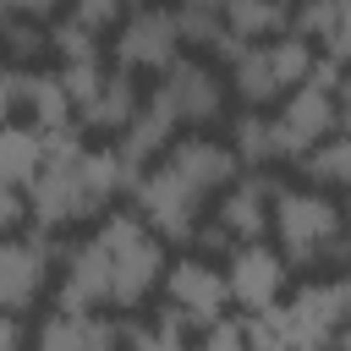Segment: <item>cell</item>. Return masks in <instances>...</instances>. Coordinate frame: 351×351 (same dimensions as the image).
<instances>
[{
  "label": "cell",
  "instance_id": "1",
  "mask_svg": "<svg viewBox=\"0 0 351 351\" xmlns=\"http://www.w3.org/2000/svg\"><path fill=\"white\" fill-rule=\"evenodd\" d=\"M269 236L291 269H340L346 263V214L324 186H274Z\"/></svg>",
  "mask_w": 351,
  "mask_h": 351
},
{
  "label": "cell",
  "instance_id": "2",
  "mask_svg": "<svg viewBox=\"0 0 351 351\" xmlns=\"http://www.w3.org/2000/svg\"><path fill=\"white\" fill-rule=\"evenodd\" d=\"M88 236L99 241V258H104L110 313H143V302L159 291V274H165V241L143 225L137 208H104Z\"/></svg>",
  "mask_w": 351,
  "mask_h": 351
},
{
  "label": "cell",
  "instance_id": "3",
  "mask_svg": "<svg viewBox=\"0 0 351 351\" xmlns=\"http://www.w3.org/2000/svg\"><path fill=\"white\" fill-rule=\"evenodd\" d=\"M274 186H280V176H269V170H236L214 197H208V208H203V225H197V247L203 252H230L236 241H258V236H269V197H274Z\"/></svg>",
  "mask_w": 351,
  "mask_h": 351
},
{
  "label": "cell",
  "instance_id": "4",
  "mask_svg": "<svg viewBox=\"0 0 351 351\" xmlns=\"http://www.w3.org/2000/svg\"><path fill=\"white\" fill-rule=\"evenodd\" d=\"M280 318H285V346H335L346 335L351 318V285L340 269H307L302 285H285L280 296Z\"/></svg>",
  "mask_w": 351,
  "mask_h": 351
},
{
  "label": "cell",
  "instance_id": "5",
  "mask_svg": "<svg viewBox=\"0 0 351 351\" xmlns=\"http://www.w3.org/2000/svg\"><path fill=\"white\" fill-rule=\"evenodd\" d=\"M274 104H280V110L269 115V126H274L280 159H296L302 148H313L318 137H329V132L346 126V88H324L318 77L285 88Z\"/></svg>",
  "mask_w": 351,
  "mask_h": 351
},
{
  "label": "cell",
  "instance_id": "6",
  "mask_svg": "<svg viewBox=\"0 0 351 351\" xmlns=\"http://www.w3.org/2000/svg\"><path fill=\"white\" fill-rule=\"evenodd\" d=\"M126 197H132V208L143 214V225L165 241V247H192V236H197V225H203V197L197 192H186L165 165H143L137 170V181L126 186Z\"/></svg>",
  "mask_w": 351,
  "mask_h": 351
},
{
  "label": "cell",
  "instance_id": "7",
  "mask_svg": "<svg viewBox=\"0 0 351 351\" xmlns=\"http://www.w3.org/2000/svg\"><path fill=\"white\" fill-rule=\"evenodd\" d=\"M115 66L121 71H165L186 44H181V27H176V11L170 5H159V0H148V5H126V16L115 22Z\"/></svg>",
  "mask_w": 351,
  "mask_h": 351
},
{
  "label": "cell",
  "instance_id": "8",
  "mask_svg": "<svg viewBox=\"0 0 351 351\" xmlns=\"http://www.w3.org/2000/svg\"><path fill=\"white\" fill-rule=\"evenodd\" d=\"M154 99L170 110V121H176V126H214V121H225L230 88H225V77H219L208 60L176 55V60L159 71Z\"/></svg>",
  "mask_w": 351,
  "mask_h": 351
},
{
  "label": "cell",
  "instance_id": "9",
  "mask_svg": "<svg viewBox=\"0 0 351 351\" xmlns=\"http://www.w3.org/2000/svg\"><path fill=\"white\" fill-rule=\"evenodd\" d=\"M291 285V263L280 258V247H269L263 236L258 241H236L225 252V291H230V307L236 313H258V307H274Z\"/></svg>",
  "mask_w": 351,
  "mask_h": 351
},
{
  "label": "cell",
  "instance_id": "10",
  "mask_svg": "<svg viewBox=\"0 0 351 351\" xmlns=\"http://www.w3.org/2000/svg\"><path fill=\"white\" fill-rule=\"evenodd\" d=\"M49 280H55V247H49L44 230L0 236V307L33 313L44 302V291H49Z\"/></svg>",
  "mask_w": 351,
  "mask_h": 351
},
{
  "label": "cell",
  "instance_id": "11",
  "mask_svg": "<svg viewBox=\"0 0 351 351\" xmlns=\"http://www.w3.org/2000/svg\"><path fill=\"white\" fill-rule=\"evenodd\" d=\"M159 291H165V302L192 324V335L208 324V318H219L225 307H230V291H225V269L214 263V258H197V252H186V258H165V274H159Z\"/></svg>",
  "mask_w": 351,
  "mask_h": 351
},
{
  "label": "cell",
  "instance_id": "12",
  "mask_svg": "<svg viewBox=\"0 0 351 351\" xmlns=\"http://www.w3.org/2000/svg\"><path fill=\"white\" fill-rule=\"evenodd\" d=\"M154 165H165V170H170L186 192H197L203 203L241 170L236 154H230V143H219V137H208V132H181V137H170Z\"/></svg>",
  "mask_w": 351,
  "mask_h": 351
},
{
  "label": "cell",
  "instance_id": "13",
  "mask_svg": "<svg viewBox=\"0 0 351 351\" xmlns=\"http://www.w3.org/2000/svg\"><path fill=\"white\" fill-rule=\"evenodd\" d=\"M137 77L132 71H121V66H104V77L71 104V121L82 126V132H104V137H115L126 121H132V110H137Z\"/></svg>",
  "mask_w": 351,
  "mask_h": 351
},
{
  "label": "cell",
  "instance_id": "14",
  "mask_svg": "<svg viewBox=\"0 0 351 351\" xmlns=\"http://www.w3.org/2000/svg\"><path fill=\"white\" fill-rule=\"evenodd\" d=\"M33 340L49 351H110V346H121V324L99 307H55L33 329Z\"/></svg>",
  "mask_w": 351,
  "mask_h": 351
},
{
  "label": "cell",
  "instance_id": "15",
  "mask_svg": "<svg viewBox=\"0 0 351 351\" xmlns=\"http://www.w3.org/2000/svg\"><path fill=\"white\" fill-rule=\"evenodd\" d=\"M176 137V121H170V110L148 93V99H137V110H132V121L115 132V154L132 165V170H143V165H154L159 154H165V143Z\"/></svg>",
  "mask_w": 351,
  "mask_h": 351
},
{
  "label": "cell",
  "instance_id": "16",
  "mask_svg": "<svg viewBox=\"0 0 351 351\" xmlns=\"http://www.w3.org/2000/svg\"><path fill=\"white\" fill-rule=\"evenodd\" d=\"M291 33H302L324 60L346 66V33H351V0H296Z\"/></svg>",
  "mask_w": 351,
  "mask_h": 351
},
{
  "label": "cell",
  "instance_id": "17",
  "mask_svg": "<svg viewBox=\"0 0 351 351\" xmlns=\"http://www.w3.org/2000/svg\"><path fill=\"white\" fill-rule=\"evenodd\" d=\"M225 88L241 99V104H252V110H263V104H274L285 88H280V77H274V66H269V49H263V38L258 44H247L236 60H230V77H225Z\"/></svg>",
  "mask_w": 351,
  "mask_h": 351
},
{
  "label": "cell",
  "instance_id": "18",
  "mask_svg": "<svg viewBox=\"0 0 351 351\" xmlns=\"http://www.w3.org/2000/svg\"><path fill=\"white\" fill-rule=\"evenodd\" d=\"M291 165L307 176V186H324V192L351 186V143H346V126L329 132V137H318L313 148H302Z\"/></svg>",
  "mask_w": 351,
  "mask_h": 351
},
{
  "label": "cell",
  "instance_id": "19",
  "mask_svg": "<svg viewBox=\"0 0 351 351\" xmlns=\"http://www.w3.org/2000/svg\"><path fill=\"white\" fill-rule=\"evenodd\" d=\"M22 121H27V126H38V132L71 126V99H66V88H60V71L27 66V99H22Z\"/></svg>",
  "mask_w": 351,
  "mask_h": 351
},
{
  "label": "cell",
  "instance_id": "20",
  "mask_svg": "<svg viewBox=\"0 0 351 351\" xmlns=\"http://www.w3.org/2000/svg\"><path fill=\"white\" fill-rule=\"evenodd\" d=\"M219 22L236 38L258 44V38H274V33L291 27V0H225L219 5Z\"/></svg>",
  "mask_w": 351,
  "mask_h": 351
},
{
  "label": "cell",
  "instance_id": "21",
  "mask_svg": "<svg viewBox=\"0 0 351 351\" xmlns=\"http://www.w3.org/2000/svg\"><path fill=\"white\" fill-rule=\"evenodd\" d=\"M230 154H236V165L241 170H269V165H280V148H274V126H269V115L263 110H241L236 121H230Z\"/></svg>",
  "mask_w": 351,
  "mask_h": 351
},
{
  "label": "cell",
  "instance_id": "22",
  "mask_svg": "<svg viewBox=\"0 0 351 351\" xmlns=\"http://www.w3.org/2000/svg\"><path fill=\"white\" fill-rule=\"evenodd\" d=\"M44 159V132L27 121H0V181L22 186Z\"/></svg>",
  "mask_w": 351,
  "mask_h": 351
},
{
  "label": "cell",
  "instance_id": "23",
  "mask_svg": "<svg viewBox=\"0 0 351 351\" xmlns=\"http://www.w3.org/2000/svg\"><path fill=\"white\" fill-rule=\"evenodd\" d=\"M44 55H49L44 22H38V16H11V11H0V60H16V66H38Z\"/></svg>",
  "mask_w": 351,
  "mask_h": 351
},
{
  "label": "cell",
  "instance_id": "24",
  "mask_svg": "<svg viewBox=\"0 0 351 351\" xmlns=\"http://www.w3.org/2000/svg\"><path fill=\"white\" fill-rule=\"evenodd\" d=\"M44 38H49V55H55V60H88V55H104L99 33H88L77 16H55V22H44Z\"/></svg>",
  "mask_w": 351,
  "mask_h": 351
},
{
  "label": "cell",
  "instance_id": "25",
  "mask_svg": "<svg viewBox=\"0 0 351 351\" xmlns=\"http://www.w3.org/2000/svg\"><path fill=\"white\" fill-rule=\"evenodd\" d=\"M22 99H27V66L0 60V121H22Z\"/></svg>",
  "mask_w": 351,
  "mask_h": 351
},
{
  "label": "cell",
  "instance_id": "26",
  "mask_svg": "<svg viewBox=\"0 0 351 351\" xmlns=\"http://www.w3.org/2000/svg\"><path fill=\"white\" fill-rule=\"evenodd\" d=\"M66 16H77L88 33H110V27L126 16V0H71Z\"/></svg>",
  "mask_w": 351,
  "mask_h": 351
},
{
  "label": "cell",
  "instance_id": "27",
  "mask_svg": "<svg viewBox=\"0 0 351 351\" xmlns=\"http://www.w3.org/2000/svg\"><path fill=\"white\" fill-rule=\"evenodd\" d=\"M22 225H27L22 186H5V181H0V236H11V230H22Z\"/></svg>",
  "mask_w": 351,
  "mask_h": 351
},
{
  "label": "cell",
  "instance_id": "28",
  "mask_svg": "<svg viewBox=\"0 0 351 351\" xmlns=\"http://www.w3.org/2000/svg\"><path fill=\"white\" fill-rule=\"evenodd\" d=\"M0 11H11V16H38V22H49V16L60 11V0H0Z\"/></svg>",
  "mask_w": 351,
  "mask_h": 351
},
{
  "label": "cell",
  "instance_id": "29",
  "mask_svg": "<svg viewBox=\"0 0 351 351\" xmlns=\"http://www.w3.org/2000/svg\"><path fill=\"white\" fill-rule=\"evenodd\" d=\"M22 340H27V329H22V313L0 307V351H16Z\"/></svg>",
  "mask_w": 351,
  "mask_h": 351
},
{
  "label": "cell",
  "instance_id": "30",
  "mask_svg": "<svg viewBox=\"0 0 351 351\" xmlns=\"http://www.w3.org/2000/svg\"><path fill=\"white\" fill-rule=\"evenodd\" d=\"M126 5H148V0H126Z\"/></svg>",
  "mask_w": 351,
  "mask_h": 351
}]
</instances>
